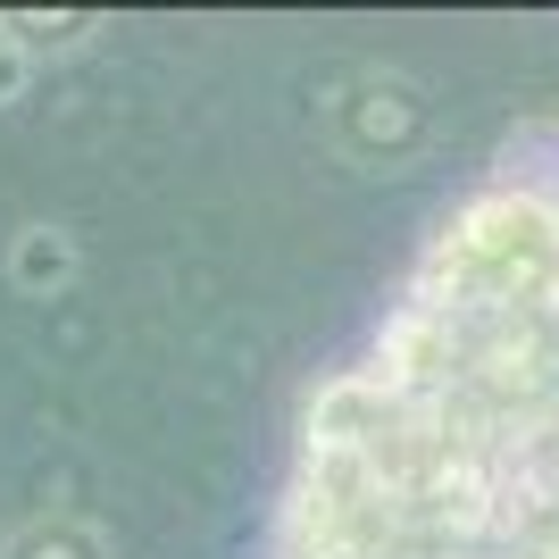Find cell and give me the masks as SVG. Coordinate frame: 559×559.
<instances>
[{"mask_svg": "<svg viewBox=\"0 0 559 559\" xmlns=\"http://www.w3.org/2000/svg\"><path fill=\"white\" fill-rule=\"evenodd\" d=\"M0 276H9V293H25V301H68L75 276H84V242H75L68 226H50V217H25V226L9 234Z\"/></svg>", "mask_w": 559, "mask_h": 559, "instance_id": "3", "label": "cell"}, {"mask_svg": "<svg viewBox=\"0 0 559 559\" xmlns=\"http://www.w3.org/2000/svg\"><path fill=\"white\" fill-rule=\"evenodd\" d=\"M326 134L350 167H409L435 142V100L401 68H359L343 93L326 100Z\"/></svg>", "mask_w": 559, "mask_h": 559, "instance_id": "2", "label": "cell"}, {"mask_svg": "<svg viewBox=\"0 0 559 559\" xmlns=\"http://www.w3.org/2000/svg\"><path fill=\"white\" fill-rule=\"evenodd\" d=\"M34 75H43V59H34L9 25H0V109H17V100L34 93Z\"/></svg>", "mask_w": 559, "mask_h": 559, "instance_id": "5", "label": "cell"}, {"mask_svg": "<svg viewBox=\"0 0 559 559\" xmlns=\"http://www.w3.org/2000/svg\"><path fill=\"white\" fill-rule=\"evenodd\" d=\"M267 559H559V117L492 151L309 384Z\"/></svg>", "mask_w": 559, "mask_h": 559, "instance_id": "1", "label": "cell"}, {"mask_svg": "<svg viewBox=\"0 0 559 559\" xmlns=\"http://www.w3.org/2000/svg\"><path fill=\"white\" fill-rule=\"evenodd\" d=\"M0 559H117V551H109V535H100L93 518L43 510V518H25L17 535L0 543Z\"/></svg>", "mask_w": 559, "mask_h": 559, "instance_id": "4", "label": "cell"}]
</instances>
